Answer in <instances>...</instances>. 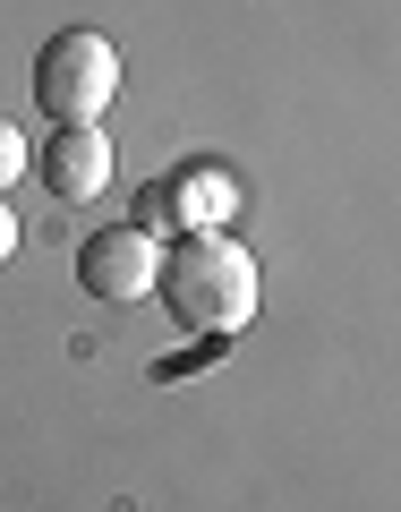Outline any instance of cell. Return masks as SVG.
I'll return each instance as SVG.
<instances>
[{"label": "cell", "mask_w": 401, "mask_h": 512, "mask_svg": "<svg viewBox=\"0 0 401 512\" xmlns=\"http://www.w3.org/2000/svg\"><path fill=\"white\" fill-rule=\"evenodd\" d=\"M239 214V180L222 163H180L171 180H154V197L137 205V231H154V239H180V231H222V222Z\"/></svg>", "instance_id": "cell-4"}, {"label": "cell", "mask_w": 401, "mask_h": 512, "mask_svg": "<svg viewBox=\"0 0 401 512\" xmlns=\"http://www.w3.org/2000/svg\"><path fill=\"white\" fill-rule=\"evenodd\" d=\"M9 256H18V214L0 205V265H9Z\"/></svg>", "instance_id": "cell-7"}, {"label": "cell", "mask_w": 401, "mask_h": 512, "mask_svg": "<svg viewBox=\"0 0 401 512\" xmlns=\"http://www.w3.org/2000/svg\"><path fill=\"white\" fill-rule=\"evenodd\" d=\"M111 94H120V52H111V35H94V26H60V35L35 52V103L52 111V128L103 120Z\"/></svg>", "instance_id": "cell-2"}, {"label": "cell", "mask_w": 401, "mask_h": 512, "mask_svg": "<svg viewBox=\"0 0 401 512\" xmlns=\"http://www.w3.org/2000/svg\"><path fill=\"white\" fill-rule=\"evenodd\" d=\"M26 163H35V154H26V137L0 120V188H18V171H26Z\"/></svg>", "instance_id": "cell-6"}, {"label": "cell", "mask_w": 401, "mask_h": 512, "mask_svg": "<svg viewBox=\"0 0 401 512\" xmlns=\"http://www.w3.org/2000/svg\"><path fill=\"white\" fill-rule=\"evenodd\" d=\"M35 171H43V188H52V197L86 205V197H103V188H111V137H103L94 120H69V128H52V137H43Z\"/></svg>", "instance_id": "cell-5"}, {"label": "cell", "mask_w": 401, "mask_h": 512, "mask_svg": "<svg viewBox=\"0 0 401 512\" xmlns=\"http://www.w3.org/2000/svg\"><path fill=\"white\" fill-rule=\"evenodd\" d=\"M154 299L171 308L180 333H239L256 316V256L239 248L231 231H180L163 248V274H154Z\"/></svg>", "instance_id": "cell-1"}, {"label": "cell", "mask_w": 401, "mask_h": 512, "mask_svg": "<svg viewBox=\"0 0 401 512\" xmlns=\"http://www.w3.org/2000/svg\"><path fill=\"white\" fill-rule=\"evenodd\" d=\"M154 274H163V239L137 231V222H111V231H94L86 248H77V282H86V299H103V308H137V299L154 291Z\"/></svg>", "instance_id": "cell-3"}]
</instances>
